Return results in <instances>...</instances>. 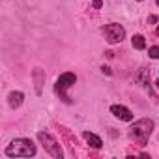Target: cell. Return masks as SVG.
Returning <instances> with one entry per match:
<instances>
[{"mask_svg": "<svg viewBox=\"0 0 159 159\" xmlns=\"http://www.w3.org/2000/svg\"><path fill=\"white\" fill-rule=\"evenodd\" d=\"M101 6H103L101 0H94V8H101Z\"/></svg>", "mask_w": 159, "mask_h": 159, "instance_id": "7c38bea8", "label": "cell"}, {"mask_svg": "<svg viewBox=\"0 0 159 159\" xmlns=\"http://www.w3.org/2000/svg\"><path fill=\"white\" fill-rule=\"evenodd\" d=\"M101 69H103V73H107V75H111V67H107V66H103Z\"/></svg>", "mask_w": 159, "mask_h": 159, "instance_id": "4fadbf2b", "label": "cell"}, {"mask_svg": "<svg viewBox=\"0 0 159 159\" xmlns=\"http://www.w3.org/2000/svg\"><path fill=\"white\" fill-rule=\"evenodd\" d=\"M38 140L41 142V146L45 148V152H47L51 157H54V159H62V157H64L62 146L58 144V140H56L52 135H49V133H45V131H39V133H38Z\"/></svg>", "mask_w": 159, "mask_h": 159, "instance_id": "277c9868", "label": "cell"}, {"mask_svg": "<svg viewBox=\"0 0 159 159\" xmlns=\"http://www.w3.org/2000/svg\"><path fill=\"white\" fill-rule=\"evenodd\" d=\"M155 36H159V25H157V28H155Z\"/></svg>", "mask_w": 159, "mask_h": 159, "instance_id": "9a60e30c", "label": "cell"}, {"mask_svg": "<svg viewBox=\"0 0 159 159\" xmlns=\"http://www.w3.org/2000/svg\"><path fill=\"white\" fill-rule=\"evenodd\" d=\"M23 99H25V94L23 92H11L8 96V103H10L11 109H19L23 105Z\"/></svg>", "mask_w": 159, "mask_h": 159, "instance_id": "52a82bcc", "label": "cell"}, {"mask_svg": "<svg viewBox=\"0 0 159 159\" xmlns=\"http://www.w3.org/2000/svg\"><path fill=\"white\" fill-rule=\"evenodd\" d=\"M103 32H105V38H107V41H109L111 45L120 43V41L125 38V30H124V26H122V25H116V23L107 25Z\"/></svg>", "mask_w": 159, "mask_h": 159, "instance_id": "5b68a950", "label": "cell"}, {"mask_svg": "<svg viewBox=\"0 0 159 159\" xmlns=\"http://www.w3.org/2000/svg\"><path fill=\"white\" fill-rule=\"evenodd\" d=\"M155 2H157V6H159V0H155Z\"/></svg>", "mask_w": 159, "mask_h": 159, "instance_id": "e0dca14e", "label": "cell"}, {"mask_svg": "<svg viewBox=\"0 0 159 159\" xmlns=\"http://www.w3.org/2000/svg\"><path fill=\"white\" fill-rule=\"evenodd\" d=\"M148 21H150V23H157V17H155V15H150V19H148Z\"/></svg>", "mask_w": 159, "mask_h": 159, "instance_id": "5bb4252c", "label": "cell"}, {"mask_svg": "<svg viewBox=\"0 0 159 159\" xmlns=\"http://www.w3.org/2000/svg\"><path fill=\"white\" fill-rule=\"evenodd\" d=\"M133 47H135L137 51H142V49H146V39H144V36H140V34L133 36Z\"/></svg>", "mask_w": 159, "mask_h": 159, "instance_id": "30bf717a", "label": "cell"}, {"mask_svg": "<svg viewBox=\"0 0 159 159\" xmlns=\"http://www.w3.org/2000/svg\"><path fill=\"white\" fill-rule=\"evenodd\" d=\"M77 83V75L71 73V71H66L58 77V81H56V94L60 96V99H64L66 103H71V98L67 96V90Z\"/></svg>", "mask_w": 159, "mask_h": 159, "instance_id": "3957f363", "label": "cell"}, {"mask_svg": "<svg viewBox=\"0 0 159 159\" xmlns=\"http://www.w3.org/2000/svg\"><path fill=\"white\" fill-rule=\"evenodd\" d=\"M150 56H152V58H159V45L150 47Z\"/></svg>", "mask_w": 159, "mask_h": 159, "instance_id": "8fae6325", "label": "cell"}, {"mask_svg": "<svg viewBox=\"0 0 159 159\" xmlns=\"http://www.w3.org/2000/svg\"><path fill=\"white\" fill-rule=\"evenodd\" d=\"M153 120H150V118H142V120H139V122H135L133 124V127H131V137L140 144V146H146V142H148V139H150V135H152V131H153Z\"/></svg>", "mask_w": 159, "mask_h": 159, "instance_id": "7a4b0ae2", "label": "cell"}, {"mask_svg": "<svg viewBox=\"0 0 159 159\" xmlns=\"http://www.w3.org/2000/svg\"><path fill=\"white\" fill-rule=\"evenodd\" d=\"M83 137H84V140H86V142H88V144H90L92 148H98V150H99V148L103 146V140H101V139H99V137H98L96 133L84 131V133H83Z\"/></svg>", "mask_w": 159, "mask_h": 159, "instance_id": "ba28073f", "label": "cell"}, {"mask_svg": "<svg viewBox=\"0 0 159 159\" xmlns=\"http://www.w3.org/2000/svg\"><path fill=\"white\" fill-rule=\"evenodd\" d=\"M111 112H112L118 120H122V122H131V120H133V112H131L127 107H124V105H112V107H111Z\"/></svg>", "mask_w": 159, "mask_h": 159, "instance_id": "8992f818", "label": "cell"}, {"mask_svg": "<svg viewBox=\"0 0 159 159\" xmlns=\"http://www.w3.org/2000/svg\"><path fill=\"white\" fill-rule=\"evenodd\" d=\"M8 157H34L36 155V144L30 139H15L6 148Z\"/></svg>", "mask_w": 159, "mask_h": 159, "instance_id": "6da1fadb", "label": "cell"}, {"mask_svg": "<svg viewBox=\"0 0 159 159\" xmlns=\"http://www.w3.org/2000/svg\"><path fill=\"white\" fill-rule=\"evenodd\" d=\"M43 79H45V73L39 67H36L34 69V83H36V92L38 94H41V83H43Z\"/></svg>", "mask_w": 159, "mask_h": 159, "instance_id": "9c48e42d", "label": "cell"}, {"mask_svg": "<svg viewBox=\"0 0 159 159\" xmlns=\"http://www.w3.org/2000/svg\"><path fill=\"white\" fill-rule=\"evenodd\" d=\"M155 84H157V88H159V81H157V83H155Z\"/></svg>", "mask_w": 159, "mask_h": 159, "instance_id": "2e32d148", "label": "cell"}]
</instances>
